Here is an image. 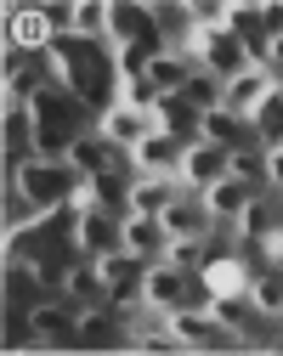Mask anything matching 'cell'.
I'll return each instance as SVG.
<instances>
[{
  "label": "cell",
  "mask_w": 283,
  "mask_h": 356,
  "mask_svg": "<svg viewBox=\"0 0 283 356\" xmlns=\"http://www.w3.org/2000/svg\"><path fill=\"white\" fill-rule=\"evenodd\" d=\"M40 130H46L40 142H68V130H74V108H68V102H46V113H40Z\"/></svg>",
  "instance_id": "6da1fadb"
},
{
  "label": "cell",
  "mask_w": 283,
  "mask_h": 356,
  "mask_svg": "<svg viewBox=\"0 0 283 356\" xmlns=\"http://www.w3.org/2000/svg\"><path fill=\"white\" fill-rule=\"evenodd\" d=\"M29 193H34V198H57V193H63V175L34 170V175H29Z\"/></svg>",
  "instance_id": "7a4b0ae2"
},
{
  "label": "cell",
  "mask_w": 283,
  "mask_h": 356,
  "mask_svg": "<svg viewBox=\"0 0 283 356\" xmlns=\"http://www.w3.org/2000/svg\"><path fill=\"white\" fill-rule=\"evenodd\" d=\"M17 34L29 40V46H34V40H40V34H46V23H40V17H23V23H17Z\"/></svg>",
  "instance_id": "3957f363"
}]
</instances>
